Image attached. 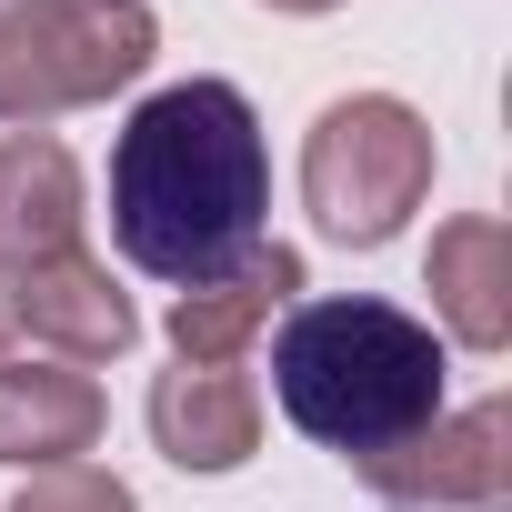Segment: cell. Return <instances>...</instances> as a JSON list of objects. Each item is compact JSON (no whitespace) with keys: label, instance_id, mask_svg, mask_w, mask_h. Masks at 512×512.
<instances>
[{"label":"cell","instance_id":"6da1fadb","mask_svg":"<svg viewBox=\"0 0 512 512\" xmlns=\"http://www.w3.org/2000/svg\"><path fill=\"white\" fill-rule=\"evenodd\" d=\"M262 211H272V141H262V111L231 81L191 71L121 121V141H111V241H121L131 272L191 292L262 241Z\"/></svg>","mask_w":512,"mask_h":512},{"label":"cell","instance_id":"7a4b0ae2","mask_svg":"<svg viewBox=\"0 0 512 512\" xmlns=\"http://www.w3.org/2000/svg\"><path fill=\"white\" fill-rule=\"evenodd\" d=\"M442 332L402 302L372 292H332V302H292L272 332V402L302 442L342 452L352 472L392 462L402 442H422L442 422Z\"/></svg>","mask_w":512,"mask_h":512},{"label":"cell","instance_id":"3957f363","mask_svg":"<svg viewBox=\"0 0 512 512\" xmlns=\"http://www.w3.org/2000/svg\"><path fill=\"white\" fill-rule=\"evenodd\" d=\"M161 61L151 0H0V121L41 131Z\"/></svg>","mask_w":512,"mask_h":512},{"label":"cell","instance_id":"277c9868","mask_svg":"<svg viewBox=\"0 0 512 512\" xmlns=\"http://www.w3.org/2000/svg\"><path fill=\"white\" fill-rule=\"evenodd\" d=\"M432 191V121L392 91H352L302 141V211L342 251H382Z\"/></svg>","mask_w":512,"mask_h":512},{"label":"cell","instance_id":"5b68a950","mask_svg":"<svg viewBox=\"0 0 512 512\" xmlns=\"http://www.w3.org/2000/svg\"><path fill=\"white\" fill-rule=\"evenodd\" d=\"M392 512H512V402L442 412L422 442L362 472Z\"/></svg>","mask_w":512,"mask_h":512},{"label":"cell","instance_id":"8992f818","mask_svg":"<svg viewBox=\"0 0 512 512\" xmlns=\"http://www.w3.org/2000/svg\"><path fill=\"white\" fill-rule=\"evenodd\" d=\"M0 312H11V332H31L51 362H121L141 342V312L131 292L111 282V262H91V251H61V262H31V272H0Z\"/></svg>","mask_w":512,"mask_h":512},{"label":"cell","instance_id":"52a82bcc","mask_svg":"<svg viewBox=\"0 0 512 512\" xmlns=\"http://www.w3.org/2000/svg\"><path fill=\"white\" fill-rule=\"evenodd\" d=\"M302 302V251L292 241H251L241 262H221L211 282H191L171 302V352L181 362H241L251 332H272V312Z\"/></svg>","mask_w":512,"mask_h":512},{"label":"cell","instance_id":"ba28073f","mask_svg":"<svg viewBox=\"0 0 512 512\" xmlns=\"http://www.w3.org/2000/svg\"><path fill=\"white\" fill-rule=\"evenodd\" d=\"M422 292H432L442 342H462V352L492 362V352L512 342V231H502L492 211L442 221V231H432V262H422Z\"/></svg>","mask_w":512,"mask_h":512},{"label":"cell","instance_id":"9c48e42d","mask_svg":"<svg viewBox=\"0 0 512 512\" xmlns=\"http://www.w3.org/2000/svg\"><path fill=\"white\" fill-rule=\"evenodd\" d=\"M151 442L181 462V472H241L262 452V392H251L231 362H181L151 382Z\"/></svg>","mask_w":512,"mask_h":512},{"label":"cell","instance_id":"30bf717a","mask_svg":"<svg viewBox=\"0 0 512 512\" xmlns=\"http://www.w3.org/2000/svg\"><path fill=\"white\" fill-rule=\"evenodd\" d=\"M81 161L51 141V131H11L0 141V272H31V262H61L81 251Z\"/></svg>","mask_w":512,"mask_h":512},{"label":"cell","instance_id":"8fae6325","mask_svg":"<svg viewBox=\"0 0 512 512\" xmlns=\"http://www.w3.org/2000/svg\"><path fill=\"white\" fill-rule=\"evenodd\" d=\"M101 442V382L71 362H0V462L61 472Z\"/></svg>","mask_w":512,"mask_h":512},{"label":"cell","instance_id":"7c38bea8","mask_svg":"<svg viewBox=\"0 0 512 512\" xmlns=\"http://www.w3.org/2000/svg\"><path fill=\"white\" fill-rule=\"evenodd\" d=\"M11 512H141V502H131L121 472H101V462H61V472H31Z\"/></svg>","mask_w":512,"mask_h":512},{"label":"cell","instance_id":"4fadbf2b","mask_svg":"<svg viewBox=\"0 0 512 512\" xmlns=\"http://www.w3.org/2000/svg\"><path fill=\"white\" fill-rule=\"evenodd\" d=\"M262 11H282V21H322V11H342V0H262Z\"/></svg>","mask_w":512,"mask_h":512},{"label":"cell","instance_id":"5bb4252c","mask_svg":"<svg viewBox=\"0 0 512 512\" xmlns=\"http://www.w3.org/2000/svg\"><path fill=\"white\" fill-rule=\"evenodd\" d=\"M0 342H11V312H0Z\"/></svg>","mask_w":512,"mask_h":512}]
</instances>
